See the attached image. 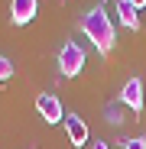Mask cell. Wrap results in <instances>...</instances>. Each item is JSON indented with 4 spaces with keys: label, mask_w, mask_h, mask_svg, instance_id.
I'll return each mask as SVG.
<instances>
[{
    "label": "cell",
    "mask_w": 146,
    "mask_h": 149,
    "mask_svg": "<svg viewBox=\"0 0 146 149\" xmlns=\"http://www.w3.org/2000/svg\"><path fill=\"white\" fill-rule=\"evenodd\" d=\"M81 33L88 36V42H94V49H97L101 55H110L114 45H117V29H114V23H110L104 3L91 7V10L81 16Z\"/></svg>",
    "instance_id": "6da1fadb"
},
{
    "label": "cell",
    "mask_w": 146,
    "mask_h": 149,
    "mask_svg": "<svg viewBox=\"0 0 146 149\" xmlns=\"http://www.w3.org/2000/svg\"><path fill=\"white\" fill-rule=\"evenodd\" d=\"M10 78H13V62H10L7 55H0V84L10 81Z\"/></svg>",
    "instance_id": "9c48e42d"
},
{
    "label": "cell",
    "mask_w": 146,
    "mask_h": 149,
    "mask_svg": "<svg viewBox=\"0 0 146 149\" xmlns=\"http://www.w3.org/2000/svg\"><path fill=\"white\" fill-rule=\"evenodd\" d=\"M120 104H124L130 113H143V104H146V97H143V81L140 78H130L124 88H120V97H117Z\"/></svg>",
    "instance_id": "277c9868"
},
{
    "label": "cell",
    "mask_w": 146,
    "mask_h": 149,
    "mask_svg": "<svg viewBox=\"0 0 146 149\" xmlns=\"http://www.w3.org/2000/svg\"><path fill=\"white\" fill-rule=\"evenodd\" d=\"M104 117H107V123L110 127H120V123H124V104H107V110H104Z\"/></svg>",
    "instance_id": "ba28073f"
},
{
    "label": "cell",
    "mask_w": 146,
    "mask_h": 149,
    "mask_svg": "<svg viewBox=\"0 0 146 149\" xmlns=\"http://www.w3.org/2000/svg\"><path fill=\"white\" fill-rule=\"evenodd\" d=\"M117 16H120V23H124L130 33H136L143 26V23H140V10H133L127 0H117Z\"/></svg>",
    "instance_id": "52a82bcc"
},
{
    "label": "cell",
    "mask_w": 146,
    "mask_h": 149,
    "mask_svg": "<svg viewBox=\"0 0 146 149\" xmlns=\"http://www.w3.org/2000/svg\"><path fill=\"white\" fill-rule=\"evenodd\" d=\"M39 13V0H10V23L13 26H26Z\"/></svg>",
    "instance_id": "5b68a950"
},
{
    "label": "cell",
    "mask_w": 146,
    "mask_h": 149,
    "mask_svg": "<svg viewBox=\"0 0 146 149\" xmlns=\"http://www.w3.org/2000/svg\"><path fill=\"white\" fill-rule=\"evenodd\" d=\"M127 3H130L133 10H143V7H146V0H127Z\"/></svg>",
    "instance_id": "8fae6325"
},
{
    "label": "cell",
    "mask_w": 146,
    "mask_h": 149,
    "mask_svg": "<svg viewBox=\"0 0 146 149\" xmlns=\"http://www.w3.org/2000/svg\"><path fill=\"white\" fill-rule=\"evenodd\" d=\"M124 149H146V136H130V139H120Z\"/></svg>",
    "instance_id": "30bf717a"
},
{
    "label": "cell",
    "mask_w": 146,
    "mask_h": 149,
    "mask_svg": "<svg viewBox=\"0 0 146 149\" xmlns=\"http://www.w3.org/2000/svg\"><path fill=\"white\" fill-rule=\"evenodd\" d=\"M65 136H68V143L71 146H85L88 143V123L78 117V113H65Z\"/></svg>",
    "instance_id": "8992f818"
},
{
    "label": "cell",
    "mask_w": 146,
    "mask_h": 149,
    "mask_svg": "<svg viewBox=\"0 0 146 149\" xmlns=\"http://www.w3.org/2000/svg\"><path fill=\"white\" fill-rule=\"evenodd\" d=\"M91 149H107V143H104V139H94V143H91Z\"/></svg>",
    "instance_id": "7c38bea8"
},
{
    "label": "cell",
    "mask_w": 146,
    "mask_h": 149,
    "mask_svg": "<svg viewBox=\"0 0 146 149\" xmlns=\"http://www.w3.org/2000/svg\"><path fill=\"white\" fill-rule=\"evenodd\" d=\"M59 71L65 74V78H78V74L85 71V49L78 42H65L59 49Z\"/></svg>",
    "instance_id": "7a4b0ae2"
},
{
    "label": "cell",
    "mask_w": 146,
    "mask_h": 149,
    "mask_svg": "<svg viewBox=\"0 0 146 149\" xmlns=\"http://www.w3.org/2000/svg\"><path fill=\"white\" fill-rule=\"evenodd\" d=\"M36 113H39L45 123H65V107H62V101H59L55 94H49V91L36 94Z\"/></svg>",
    "instance_id": "3957f363"
}]
</instances>
